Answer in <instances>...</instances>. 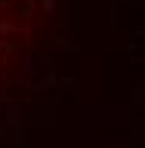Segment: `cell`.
<instances>
[]
</instances>
